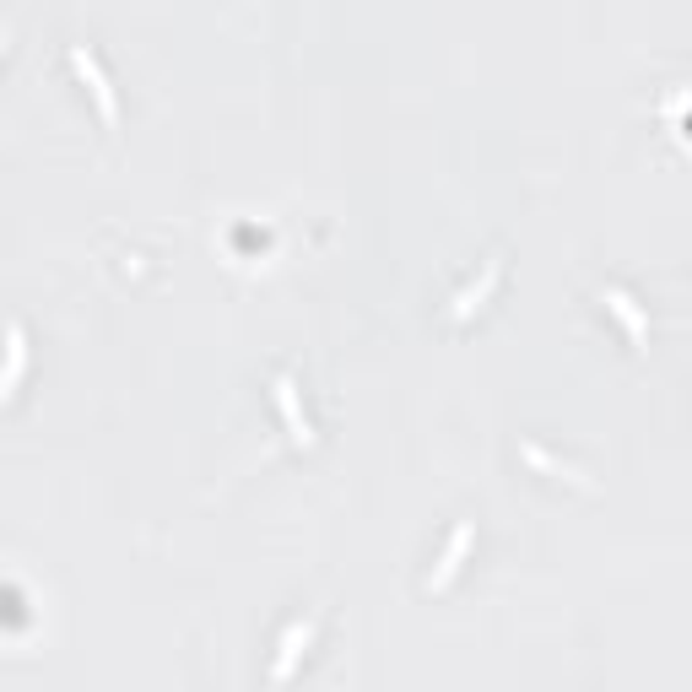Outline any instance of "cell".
Returning a JSON list of instances; mask_svg holds the SVG:
<instances>
[{
    "label": "cell",
    "mask_w": 692,
    "mask_h": 692,
    "mask_svg": "<svg viewBox=\"0 0 692 692\" xmlns=\"http://www.w3.org/2000/svg\"><path fill=\"white\" fill-rule=\"evenodd\" d=\"M71 60H76V65H82V76H87V82H92V92H98V103H103V114H109V119H114V92H109V76H103V71H98V60H92V49H87V44H71Z\"/></svg>",
    "instance_id": "6da1fadb"
}]
</instances>
